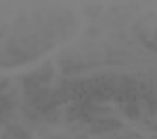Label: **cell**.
Returning a JSON list of instances; mask_svg holds the SVG:
<instances>
[{
	"label": "cell",
	"instance_id": "1",
	"mask_svg": "<svg viewBox=\"0 0 157 139\" xmlns=\"http://www.w3.org/2000/svg\"><path fill=\"white\" fill-rule=\"evenodd\" d=\"M30 134L20 126L12 124L4 132L2 139H30Z\"/></svg>",
	"mask_w": 157,
	"mask_h": 139
},
{
	"label": "cell",
	"instance_id": "2",
	"mask_svg": "<svg viewBox=\"0 0 157 139\" xmlns=\"http://www.w3.org/2000/svg\"><path fill=\"white\" fill-rule=\"evenodd\" d=\"M8 85H9L8 79H1V78H0V95H1L2 92H3V91L6 88Z\"/></svg>",
	"mask_w": 157,
	"mask_h": 139
}]
</instances>
